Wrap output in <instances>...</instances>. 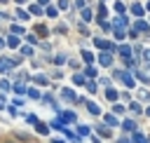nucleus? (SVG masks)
Masks as SVG:
<instances>
[{"instance_id": "nucleus-1", "label": "nucleus", "mask_w": 150, "mask_h": 143, "mask_svg": "<svg viewBox=\"0 0 150 143\" xmlns=\"http://www.w3.org/2000/svg\"><path fill=\"white\" fill-rule=\"evenodd\" d=\"M98 63H101V66H110V63H112V56H110L108 52H101V54H98Z\"/></svg>"}, {"instance_id": "nucleus-2", "label": "nucleus", "mask_w": 150, "mask_h": 143, "mask_svg": "<svg viewBox=\"0 0 150 143\" xmlns=\"http://www.w3.org/2000/svg\"><path fill=\"white\" fill-rule=\"evenodd\" d=\"M117 77L124 82V87H129V89L134 87V80H131V75H127V73H117Z\"/></svg>"}, {"instance_id": "nucleus-3", "label": "nucleus", "mask_w": 150, "mask_h": 143, "mask_svg": "<svg viewBox=\"0 0 150 143\" xmlns=\"http://www.w3.org/2000/svg\"><path fill=\"white\" fill-rule=\"evenodd\" d=\"M61 96H63L66 101H77V96H75L73 89H61Z\"/></svg>"}, {"instance_id": "nucleus-4", "label": "nucleus", "mask_w": 150, "mask_h": 143, "mask_svg": "<svg viewBox=\"0 0 150 143\" xmlns=\"http://www.w3.org/2000/svg\"><path fill=\"white\" fill-rule=\"evenodd\" d=\"M82 103H84V105H87V110H89V113H91V115H98V113H101V110H98V105H96V103H91V101H82Z\"/></svg>"}, {"instance_id": "nucleus-5", "label": "nucleus", "mask_w": 150, "mask_h": 143, "mask_svg": "<svg viewBox=\"0 0 150 143\" xmlns=\"http://www.w3.org/2000/svg\"><path fill=\"white\" fill-rule=\"evenodd\" d=\"M9 68H14V66L9 63V59H0V73H7Z\"/></svg>"}, {"instance_id": "nucleus-6", "label": "nucleus", "mask_w": 150, "mask_h": 143, "mask_svg": "<svg viewBox=\"0 0 150 143\" xmlns=\"http://www.w3.org/2000/svg\"><path fill=\"white\" fill-rule=\"evenodd\" d=\"M134 30H136V33H138V30H143V33H145V30H148V23H145V21H141V19H138V21H136V23H134Z\"/></svg>"}, {"instance_id": "nucleus-7", "label": "nucleus", "mask_w": 150, "mask_h": 143, "mask_svg": "<svg viewBox=\"0 0 150 143\" xmlns=\"http://www.w3.org/2000/svg\"><path fill=\"white\" fill-rule=\"evenodd\" d=\"M103 120H105V124H108V127H115V124H120V122L115 120V115H103Z\"/></svg>"}, {"instance_id": "nucleus-8", "label": "nucleus", "mask_w": 150, "mask_h": 143, "mask_svg": "<svg viewBox=\"0 0 150 143\" xmlns=\"http://www.w3.org/2000/svg\"><path fill=\"white\" fill-rule=\"evenodd\" d=\"M124 129L127 131H136V122L134 120H124Z\"/></svg>"}, {"instance_id": "nucleus-9", "label": "nucleus", "mask_w": 150, "mask_h": 143, "mask_svg": "<svg viewBox=\"0 0 150 143\" xmlns=\"http://www.w3.org/2000/svg\"><path fill=\"white\" fill-rule=\"evenodd\" d=\"M134 143H148V141H145V136L141 131H134Z\"/></svg>"}, {"instance_id": "nucleus-10", "label": "nucleus", "mask_w": 150, "mask_h": 143, "mask_svg": "<svg viewBox=\"0 0 150 143\" xmlns=\"http://www.w3.org/2000/svg\"><path fill=\"white\" fill-rule=\"evenodd\" d=\"M131 12H134L136 16H141V14H143V5H141V2H136V5L131 7Z\"/></svg>"}, {"instance_id": "nucleus-11", "label": "nucleus", "mask_w": 150, "mask_h": 143, "mask_svg": "<svg viewBox=\"0 0 150 143\" xmlns=\"http://www.w3.org/2000/svg\"><path fill=\"white\" fill-rule=\"evenodd\" d=\"M45 12H47V16H56V14H59V9H56L54 5H47V9H45Z\"/></svg>"}, {"instance_id": "nucleus-12", "label": "nucleus", "mask_w": 150, "mask_h": 143, "mask_svg": "<svg viewBox=\"0 0 150 143\" xmlns=\"http://www.w3.org/2000/svg\"><path fill=\"white\" fill-rule=\"evenodd\" d=\"M7 45H9V47H16V45H19V38H16L14 33H12V35L7 38Z\"/></svg>"}, {"instance_id": "nucleus-13", "label": "nucleus", "mask_w": 150, "mask_h": 143, "mask_svg": "<svg viewBox=\"0 0 150 143\" xmlns=\"http://www.w3.org/2000/svg\"><path fill=\"white\" fill-rule=\"evenodd\" d=\"M33 80H35L38 84H47V75H42V73H40V75H35Z\"/></svg>"}, {"instance_id": "nucleus-14", "label": "nucleus", "mask_w": 150, "mask_h": 143, "mask_svg": "<svg viewBox=\"0 0 150 143\" xmlns=\"http://www.w3.org/2000/svg\"><path fill=\"white\" fill-rule=\"evenodd\" d=\"M98 134H101V136H110V127H108V124H105V127L101 124V127H98Z\"/></svg>"}, {"instance_id": "nucleus-15", "label": "nucleus", "mask_w": 150, "mask_h": 143, "mask_svg": "<svg viewBox=\"0 0 150 143\" xmlns=\"http://www.w3.org/2000/svg\"><path fill=\"white\" fill-rule=\"evenodd\" d=\"M30 12H33V14H38V16H40V14H42V12H45V9H42V7H40V5H30Z\"/></svg>"}, {"instance_id": "nucleus-16", "label": "nucleus", "mask_w": 150, "mask_h": 143, "mask_svg": "<svg viewBox=\"0 0 150 143\" xmlns=\"http://www.w3.org/2000/svg\"><path fill=\"white\" fill-rule=\"evenodd\" d=\"M14 91H16V94H26V87H23L21 82H16V84H14Z\"/></svg>"}, {"instance_id": "nucleus-17", "label": "nucleus", "mask_w": 150, "mask_h": 143, "mask_svg": "<svg viewBox=\"0 0 150 143\" xmlns=\"http://www.w3.org/2000/svg\"><path fill=\"white\" fill-rule=\"evenodd\" d=\"M35 129H38V134H47V124H40V122H35Z\"/></svg>"}, {"instance_id": "nucleus-18", "label": "nucleus", "mask_w": 150, "mask_h": 143, "mask_svg": "<svg viewBox=\"0 0 150 143\" xmlns=\"http://www.w3.org/2000/svg\"><path fill=\"white\" fill-rule=\"evenodd\" d=\"M82 19H84V21H89V19H91V12H89L87 7H82Z\"/></svg>"}, {"instance_id": "nucleus-19", "label": "nucleus", "mask_w": 150, "mask_h": 143, "mask_svg": "<svg viewBox=\"0 0 150 143\" xmlns=\"http://www.w3.org/2000/svg\"><path fill=\"white\" fill-rule=\"evenodd\" d=\"M82 59H84L87 63H91V61H94V56H91V52H82Z\"/></svg>"}, {"instance_id": "nucleus-20", "label": "nucleus", "mask_w": 150, "mask_h": 143, "mask_svg": "<svg viewBox=\"0 0 150 143\" xmlns=\"http://www.w3.org/2000/svg\"><path fill=\"white\" fill-rule=\"evenodd\" d=\"M105 96H108L110 101H115V98H117V91H115V89H108V91H105Z\"/></svg>"}, {"instance_id": "nucleus-21", "label": "nucleus", "mask_w": 150, "mask_h": 143, "mask_svg": "<svg viewBox=\"0 0 150 143\" xmlns=\"http://www.w3.org/2000/svg\"><path fill=\"white\" fill-rule=\"evenodd\" d=\"M120 52H122V56H129V54H131V49H129V45H122V49H120Z\"/></svg>"}, {"instance_id": "nucleus-22", "label": "nucleus", "mask_w": 150, "mask_h": 143, "mask_svg": "<svg viewBox=\"0 0 150 143\" xmlns=\"http://www.w3.org/2000/svg\"><path fill=\"white\" fill-rule=\"evenodd\" d=\"M138 98H143V101H150V94L143 89V91H138Z\"/></svg>"}, {"instance_id": "nucleus-23", "label": "nucleus", "mask_w": 150, "mask_h": 143, "mask_svg": "<svg viewBox=\"0 0 150 143\" xmlns=\"http://www.w3.org/2000/svg\"><path fill=\"white\" fill-rule=\"evenodd\" d=\"M63 120H68V122H73V120H75V113H70V110H68V113H63Z\"/></svg>"}, {"instance_id": "nucleus-24", "label": "nucleus", "mask_w": 150, "mask_h": 143, "mask_svg": "<svg viewBox=\"0 0 150 143\" xmlns=\"http://www.w3.org/2000/svg\"><path fill=\"white\" fill-rule=\"evenodd\" d=\"M68 7H70L68 0H59V9H68Z\"/></svg>"}, {"instance_id": "nucleus-25", "label": "nucleus", "mask_w": 150, "mask_h": 143, "mask_svg": "<svg viewBox=\"0 0 150 143\" xmlns=\"http://www.w3.org/2000/svg\"><path fill=\"white\" fill-rule=\"evenodd\" d=\"M16 16H19V19H23V21H26V19H28V12H23V9H19V12H16Z\"/></svg>"}, {"instance_id": "nucleus-26", "label": "nucleus", "mask_w": 150, "mask_h": 143, "mask_svg": "<svg viewBox=\"0 0 150 143\" xmlns=\"http://www.w3.org/2000/svg\"><path fill=\"white\" fill-rule=\"evenodd\" d=\"M12 33H14V35H19V33H23V28H21V26H16V23H14V26H12Z\"/></svg>"}, {"instance_id": "nucleus-27", "label": "nucleus", "mask_w": 150, "mask_h": 143, "mask_svg": "<svg viewBox=\"0 0 150 143\" xmlns=\"http://www.w3.org/2000/svg\"><path fill=\"white\" fill-rule=\"evenodd\" d=\"M21 52H23V54H26V56H33V47H28V45H26V47H23V49H21Z\"/></svg>"}, {"instance_id": "nucleus-28", "label": "nucleus", "mask_w": 150, "mask_h": 143, "mask_svg": "<svg viewBox=\"0 0 150 143\" xmlns=\"http://www.w3.org/2000/svg\"><path fill=\"white\" fill-rule=\"evenodd\" d=\"M73 82H75V84H84V77H82V75H75Z\"/></svg>"}, {"instance_id": "nucleus-29", "label": "nucleus", "mask_w": 150, "mask_h": 143, "mask_svg": "<svg viewBox=\"0 0 150 143\" xmlns=\"http://www.w3.org/2000/svg\"><path fill=\"white\" fill-rule=\"evenodd\" d=\"M28 96H30V98H40V94H38V89H28Z\"/></svg>"}, {"instance_id": "nucleus-30", "label": "nucleus", "mask_w": 150, "mask_h": 143, "mask_svg": "<svg viewBox=\"0 0 150 143\" xmlns=\"http://www.w3.org/2000/svg\"><path fill=\"white\" fill-rule=\"evenodd\" d=\"M52 127H54V129H63V124H61V120H52Z\"/></svg>"}, {"instance_id": "nucleus-31", "label": "nucleus", "mask_w": 150, "mask_h": 143, "mask_svg": "<svg viewBox=\"0 0 150 143\" xmlns=\"http://www.w3.org/2000/svg\"><path fill=\"white\" fill-rule=\"evenodd\" d=\"M115 9H117V12H120V14H124V9H127V7H124V5H122V2H117V5H115Z\"/></svg>"}, {"instance_id": "nucleus-32", "label": "nucleus", "mask_w": 150, "mask_h": 143, "mask_svg": "<svg viewBox=\"0 0 150 143\" xmlns=\"http://www.w3.org/2000/svg\"><path fill=\"white\" fill-rule=\"evenodd\" d=\"M26 122H28V124H35V122H38V117H35V115H28V117H26Z\"/></svg>"}, {"instance_id": "nucleus-33", "label": "nucleus", "mask_w": 150, "mask_h": 143, "mask_svg": "<svg viewBox=\"0 0 150 143\" xmlns=\"http://www.w3.org/2000/svg\"><path fill=\"white\" fill-rule=\"evenodd\" d=\"M143 56H145V59L150 61V49H145V52H143Z\"/></svg>"}, {"instance_id": "nucleus-34", "label": "nucleus", "mask_w": 150, "mask_h": 143, "mask_svg": "<svg viewBox=\"0 0 150 143\" xmlns=\"http://www.w3.org/2000/svg\"><path fill=\"white\" fill-rule=\"evenodd\" d=\"M117 143H129V138H124V136H122V138H120Z\"/></svg>"}, {"instance_id": "nucleus-35", "label": "nucleus", "mask_w": 150, "mask_h": 143, "mask_svg": "<svg viewBox=\"0 0 150 143\" xmlns=\"http://www.w3.org/2000/svg\"><path fill=\"white\" fill-rule=\"evenodd\" d=\"M52 143H66V141H61V138H52Z\"/></svg>"}, {"instance_id": "nucleus-36", "label": "nucleus", "mask_w": 150, "mask_h": 143, "mask_svg": "<svg viewBox=\"0 0 150 143\" xmlns=\"http://www.w3.org/2000/svg\"><path fill=\"white\" fill-rule=\"evenodd\" d=\"M0 19H5V14H2V12H0Z\"/></svg>"}, {"instance_id": "nucleus-37", "label": "nucleus", "mask_w": 150, "mask_h": 143, "mask_svg": "<svg viewBox=\"0 0 150 143\" xmlns=\"http://www.w3.org/2000/svg\"><path fill=\"white\" fill-rule=\"evenodd\" d=\"M0 47H5V42H2V40H0Z\"/></svg>"}, {"instance_id": "nucleus-38", "label": "nucleus", "mask_w": 150, "mask_h": 143, "mask_svg": "<svg viewBox=\"0 0 150 143\" xmlns=\"http://www.w3.org/2000/svg\"><path fill=\"white\" fill-rule=\"evenodd\" d=\"M40 2H42V5H45V2H49V0H40Z\"/></svg>"}, {"instance_id": "nucleus-39", "label": "nucleus", "mask_w": 150, "mask_h": 143, "mask_svg": "<svg viewBox=\"0 0 150 143\" xmlns=\"http://www.w3.org/2000/svg\"><path fill=\"white\" fill-rule=\"evenodd\" d=\"M148 9H150V2H148Z\"/></svg>"}, {"instance_id": "nucleus-40", "label": "nucleus", "mask_w": 150, "mask_h": 143, "mask_svg": "<svg viewBox=\"0 0 150 143\" xmlns=\"http://www.w3.org/2000/svg\"><path fill=\"white\" fill-rule=\"evenodd\" d=\"M148 115H150V108H148Z\"/></svg>"}, {"instance_id": "nucleus-41", "label": "nucleus", "mask_w": 150, "mask_h": 143, "mask_svg": "<svg viewBox=\"0 0 150 143\" xmlns=\"http://www.w3.org/2000/svg\"><path fill=\"white\" fill-rule=\"evenodd\" d=\"M9 143H12V141H9Z\"/></svg>"}]
</instances>
